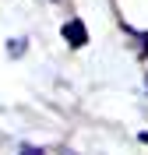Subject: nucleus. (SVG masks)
Here are the masks:
<instances>
[{
	"label": "nucleus",
	"mask_w": 148,
	"mask_h": 155,
	"mask_svg": "<svg viewBox=\"0 0 148 155\" xmlns=\"http://www.w3.org/2000/svg\"><path fill=\"white\" fill-rule=\"evenodd\" d=\"M64 39H67L71 46H85V42H88V32H85V21H81V18H71L67 25H64Z\"/></svg>",
	"instance_id": "f257e3e1"
},
{
	"label": "nucleus",
	"mask_w": 148,
	"mask_h": 155,
	"mask_svg": "<svg viewBox=\"0 0 148 155\" xmlns=\"http://www.w3.org/2000/svg\"><path fill=\"white\" fill-rule=\"evenodd\" d=\"M18 155H46V152H42L39 145H21V148H18Z\"/></svg>",
	"instance_id": "7ed1b4c3"
},
{
	"label": "nucleus",
	"mask_w": 148,
	"mask_h": 155,
	"mask_svg": "<svg viewBox=\"0 0 148 155\" xmlns=\"http://www.w3.org/2000/svg\"><path fill=\"white\" fill-rule=\"evenodd\" d=\"M130 35H138V39H141V53L148 57V32H130Z\"/></svg>",
	"instance_id": "20e7f679"
},
{
	"label": "nucleus",
	"mask_w": 148,
	"mask_h": 155,
	"mask_svg": "<svg viewBox=\"0 0 148 155\" xmlns=\"http://www.w3.org/2000/svg\"><path fill=\"white\" fill-rule=\"evenodd\" d=\"M25 46H28L25 39H11V42H7V53H11V57H21V53H25Z\"/></svg>",
	"instance_id": "f03ea898"
},
{
	"label": "nucleus",
	"mask_w": 148,
	"mask_h": 155,
	"mask_svg": "<svg viewBox=\"0 0 148 155\" xmlns=\"http://www.w3.org/2000/svg\"><path fill=\"white\" fill-rule=\"evenodd\" d=\"M141 141H148V134H141Z\"/></svg>",
	"instance_id": "39448f33"
}]
</instances>
